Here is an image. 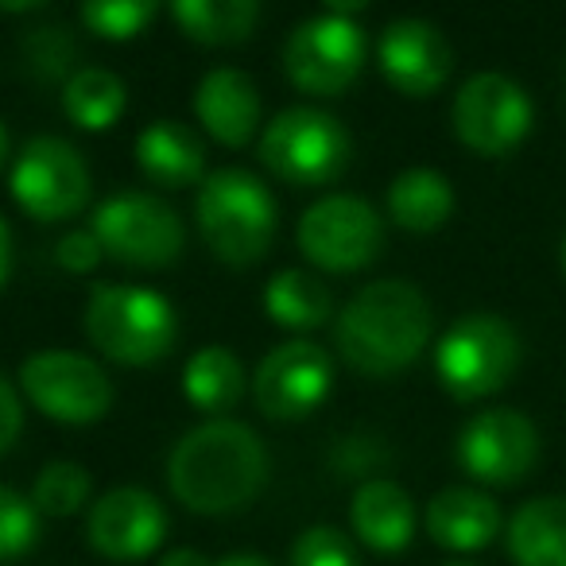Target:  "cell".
I'll use <instances>...</instances> for the list:
<instances>
[{"instance_id":"obj_1","label":"cell","mask_w":566,"mask_h":566,"mask_svg":"<svg viewBox=\"0 0 566 566\" xmlns=\"http://www.w3.org/2000/svg\"><path fill=\"white\" fill-rule=\"evenodd\" d=\"M268 485V447L241 419H206L167 454V489L198 516L241 512Z\"/></svg>"},{"instance_id":"obj_2","label":"cell","mask_w":566,"mask_h":566,"mask_svg":"<svg viewBox=\"0 0 566 566\" xmlns=\"http://www.w3.org/2000/svg\"><path fill=\"white\" fill-rule=\"evenodd\" d=\"M434 334V311L408 280H373L342 303L334 318L338 357L373 380L400 377Z\"/></svg>"},{"instance_id":"obj_3","label":"cell","mask_w":566,"mask_h":566,"mask_svg":"<svg viewBox=\"0 0 566 566\" xmlns=\"http://www.w3.org/2000/svg\"><path fill=\"white\" fill-rule=\"evenodd\" d=\"M202 241L221 264L249 268L268 256L280 229V206L260 175L244 167H218L202 179L195 198Z\"/></svg>"},{"instance_id":"obj_4","label":"cell","mask_w":566,"mask_h":566,"mask_svg":"<svg viewBox=\"0 0 566 566\" xmlns=\"http://www.w3.org/2000/svg\"><path fill=\"white\" fill-rule=\"evenodd\" d=\"M82 331L90 346L113 365L148 369L164 361L179 342V315L171 300L140 283H102L82 311Z\"/></svg>"},{"instance_id":"obj_5","label":"cell","mask_w":566,"mask_h":566,"mask_svg":"<svg viewBox=\"0 0 566 566\" xmlns=\"http://www.w3.org/2000/svg\"><path fill=\"white\" fill-rule=\"evenodd\" d=\"M354 156V136L334 113L292 105L260 133V164L287 187H331Z\"/></svg>"},{"instance_id":"obj_6","label":"cell","mask_w":566,"mask_h":566,"mask_svg":"<svg viewBox=\"0 0 566 566\" xmlns=\"http://www.w3.org/2000/svg\"><path fill=\"white\" fill-rule=\"evenodd\" d=\"M520 369V334L496 315H465L434 342V377L454 400L496 396Z\"/></svg>"},{"instance_id":"obj_7","label":"cell","mask_w":566,"mask_h":566,"mask_svg":"<svg viewBox=\"0 0 566 566\" xmlns=\"http://www.w3.org/2000/svg\"><path fill=\"white\" fill-rule=\"evenodd\" d=\"M9 190L17 206L40 226L78 218L94 195L90 164L71 140L63 136H32L17 151Z\"/></svg>"},{"instance_id":"obj_8","label":"cell","mask_w":566,"mask_h":566,"mask_svg":"<svg viewBox=\"0 0 566 566\" xmlns=\"http://www.w3.org/2000/svg\"><path fill=\"white\" fill-rule=\"evenodd\" d=\"M369 43L354 17L318 12L287 32L283 40V74L300 94L342 97L365 71Z\"/></svg>"},{"instance_id":"obj_9","label":"cell","mask_w":566,"mask_h":566,"mask_svg":"<svg viewBox=\"0 0 566 566\" xmlns=\"http://www.w3.org/2000/svg\"><path fill=\"white\" fill-rule=\"evenodd\" d=\"M295 244L318 272H361L385 249V218L357 195H323L300 213Z\"/></svg>"},{"instance_id":"obj_10","label":"cell","mask_w":566,"mask_h":566,"mask_svg":"<svg viewBox=\"0 0 566 566\" xmlns=\"http://www.w3.org/2000/svg\"><path fill=\"white\" fill-rule=\"evenodd\" d=\"M90 229L105 256L128 268H167L187 249V229L175 206L144 190L105 198L90 218Z\"/></svg>"},{"instance_id":"obj_11","label":"cell","mask_w":566,"mask_h":566,"mask_svg":"<svg viewBox=\"0 0 566 566\" xmlns=\"http://www.w3.org/2000/svg\"><path fill=\"white\" fill-rule=\"evenodd\" d=\"M20 396L55 423L86 427L113 408V380L86 354L40 349L20 365Z\"/></svg>"},{"instance_id":"obj_12","label":"cell","mask_w":566,"mask_h":566,"mask_svg":"<svg viewBox=\"0 0 566 566\" xmlns=\"http://www.w3.org/2000/svg\"><path fill=\"white\" fill-rule=\"evenodd\" d=\"M450 120H454V136L473 156L501 159L527 140L535 105L527 90L512 82L509 74L485 71L462 82V90L454 94Z\"/></svg>"},{"instance_id":"obj_13","label":"cell","mask_w":566,"mask_h":566,"mask_svg":"<svg viewBox=\"0 0 566 566\" xmlns=\"http://www.w3.org/2000/svg\"><path fill=\"white\" fill-rule=\"evenodd\" d=\"M334 388V361L318 342L292 338L268 349L252 373V400L275 423L311 416Z\"/></svg>"},{"instance_id":"obj_14","label":"cell","mask_w":566,"mask_h":566,"mask_svg":"<svg viewBox=\"0 0 566 566\" xmlns=\"http://www.w3.org/2000/svg\"><path fill=\"white\" fill-rule=\"evenodd\" d=\"M539 462V431L512 408L478 411L458 434V465L481 485H516Z\"/></svg>"},{"instance_id":"obj_15","label":"cell","mask_w":566,"mask_h":566,"mask_svg":"<svg viewBox=\"0 0 566 566\" xmlns=\"http://www.w3.org/2000/svg\"><path fill=\"white\" fill-rule=\"evenodd\" d=\"M167 539V512L159 496L140 485H113L94 496L86 516V543L109 563H144Z\"/></svg>"},{"instance_id":"obj_16","label":"cell","mask_w":566,"mask_h":566,"mask_svg":"<svg viewBox=\"0 0 566 566\" xmlns=\"http://www.w3.org/2000/svg\"><path fill=\"white\" fill-rule=\"evenodd\" d=\"M377 66L385 82L403 97H431L447 86L454 71V51L447 35L431 20L403 17L380 32L377 40Z\"/></svg>"},{"instance_id":"obj_17","label":"cell","mask_w":566,"mask_h":566,"mask_svg":"<svg viewBox=\"0 0 566 566\" xmlns=\"http://www.w3.org/2000/svg\"><path fill=\"white\" fill-rule=\"evenodd\" d=\"M195 117L221 148H244L264 117L256 82L237 66H213L195 86Z\"/></svg>"},{"instance_id":"obj_18","label":"cell","mask_w":566,"mask_h":566,"mask_svg":"<svg viewBox=\"0 0 566 566\" xmlns=\"http://www.w3.org/2000/svg\"><path fill=\"white\" fill-rule=\"evenodd\" d=\"M423 527L442 551L473 555V551L489 547V543L501 535L504 520H501V504H496L489 493L465 489V485H450L431 496Z\"/></svg>"},{"instance_id":"obj_19","label":"cell","mask_w":566,"mask_h":566,"mask_svg":"<svg viewBox=\"0 0 566 566\" xmlns=\"http://www.w3.org/2000/svg\"><path fill=\"white\" fill-rule=\"evenodd\" d=\"M349 527L377 555H400L416 539V504L408 489L388 478H369L349 501Z\"/></svg>"},{"instance_id":"obj_20","label":"cell","mask_w":566,"mask_h":566,"mask_svg":"<svg viewBox=\"0 0 566 566\" xmlns=\"http://www.w3.org/2000/svg\"><path fill=\"white\" fill-rule=\"evenodd\" d=\"M133 156L144 179L164 190L202 187L206 179V144L179 120H151L140 128Z\"/></svg>"},{"instance_id":"obj_21","label":"cell","mask_w":566,"mask_h":566,"mask_svg":"<svg viewBox=\"0 0 566 566\" xmlns=\"http://www.w3.org/2000/svg\"><path fill=\"white\" fill-rule=\"evenodd\" d=\"M504 539L516 566H566V496H535L520 504Z\"/></svg>"},{"instance_id":"obj_22","label":"cell","mask_w":566,"mask_h":566,"mask_svg":"<svg viewBox=\"0 0 566 566\" xmlns=\"http://www.w3.org/2000/svg\"><path fill=\"white\" fill-rule=\"evenodd\" d=\"M331 283L307 268H283L264 287V315L283 331H318L334 318Z\"/></svg>"},{"instance_id":"obj_23","label":"cell","mask_w":566,"mask_h":566,"mask_svg":"<svg viewBox=\"0 0 566 566\" xmlns=\"http://www.w3.org/2000/svg\"><path fill=\"white\" fill-rule=\"evenodd\" d=\"M454 213V187L434 167H408L388 182V218L408 233H434Z\"/></svg>"},{"instance_id":"obj_24","label":"cell","mask_w":566,"mask_h":566,"mask_svg":"<svg viewBox=\"0 0 566 566\" xmlns=\"http://www.w3.org/2000/svg\"><path fill=\"white\" fill-rule=\"evenodd\" d=\"M171 20L187 40L202 48H237L256 35L260 4L256 0H175Z\"/></svg>"},{"instance_id":"obj_25","label":"cell","mask_w":566,"mask_h":566,"mask_svg":"<svg viewBox=\"0 0 566 566\" xmlns=\"http://www.w3.org/2000/svg\"><path fill=\"white\" fill-rule=\"evenodd\" d=\"M63 113L71 125L82 133H109L128 105V86L120 74L105 71V66H78L71 78L63 82Z\"/></svg>"},{"instance_id":"obj_26","label":"cell","mask_w":566,"mask_h":566,"mask_svg":"<svg viewBox=\"0 0 566 566\" xmlns=\"http://www.w3.org/2000/svg\"><path fill=\"white\" fill-rule=\"evenodd\" d=\"M182 396L198 411L221 419V411L237 408L244 396L241 357L226 346H202L198 354H190L187 369H182Z\"/></svg>"},{"instance_id":"obj_27","label":"cell","mask_w":566,"mask_h":566,"mask_svg":"<svg viewBox=\"0 0 566 566\" xmlns=\"http://www.w3.org/2000/svg\"><path fill=\"white\" fill-rule=\"evenodd\" d=\"M94 496V478L86 473V465H78L74 458H55L48 462L32 481V504L40 516L66 520L74 512H82Z\"/></svg>"},{"instance_id":"obj_28","label":"cell","mask_w":566,"mask_h":566,"mask_svg":"<svg viewBox=\"0 0 566 566\" xmlns=\"http://www.w3.org/2000/svg\"><path fill=\"white\" fill-rule=\"evenodd\" d=\"M43 535V516L35 512L32 496L0 481V566L20 563L32 555Z\"/></svg>"},{"instance_id":"obj_29","label":"cell","mask_w":566,"mask_h":566,"mask_svg":"<svg viewBox=\"0 0 566 566\" xmlns=\"http://www.w3.org/2000/svg\"><path fill=\"white\" fill-rule=\"evenodd\" d=\"M82 24L109 43H128L156 20V4L151 0H94L82 4Z\"/></svg>"},{"instance_id":"obj_30","label":"cell","mask_w":566,"mask_h":566,"mask_svg":"<svg viewBox=\"0 0 566 566\" xmlns=\"http://www.w3.org/2000/svg\"><path fill=\"white\" fill-rule=\"evenodd\" d=\"M292 566H361L354 539L334 524H315L295 535Z\"/></svg>"},{"instance_id":"obj_31","label":"cell","mask_w":566,"mask_h":566,"mask_svg":"<svg viewBox=\"0 0 566 566\" xmlns=\"http://www.w3.org/2000/svg\"><path fill=\"white\" fill-rule=\"evenodd\" d=\"M78 55L74 48V35L63 24H48V28H32V35L24 40V59L40 78H71V63Z\"/></svg>"},{"instance_id":"obj_32","label":"cell","mask_w":566,"mask_h":566,"mask_svg":"<svg viewBox=\"0 0 566 566\" xmlns=\"http://www.w3.org/2000/svg\"><path fill=\"white\" fill-rule=\"evenodd\" d=\"M385 462H388V447L373 431H349L331 450V470L338 478H361V485L369 481V473L385 470Z\"/></svg>"},{"instance_id":"obj_33","label":"cell","mask_w":566,"mask_h":566,"mask_svg":"<svg viewBox=\"0 0 566 566\" xmlns=\"http://www.w3.org/2000/svg\"><path fill=\"white\" fill-rule=\"evenodd\" d=\"M105 260L102 244H97L94 229H71V233L59 237L55 244V264L71 275H90Z\"/></svg>"},{"instance_id":"obj_34","label":"cell","mask_w":566,"mask_h":566,"mask_svg":"<svg viewBox=\"0 0 566 566\" xmlns=\"http://www.w3.org/2000/svg\"><path fill=\"white\" fill-rule=\"evenodd\" d=\"M20 431H24V396L9 377H0V458L17 447Z\"/></svg>"},{"instance_id":"obj_35","label":"cell","mask_w":566,"mask_h":566,"mask_svg":"<svg viewBox=\"0 0 566 566\" xmlns=\"http://www.w3.org/2000/svg\"><path fill=\"white\" fill-rule=\"evenodd\" d=\"M159 566H213V563L198 547H175L159 558Z\"/></svg>"},{"instance_id":"obj_36","label":"cell","mask_w":566,"mask_h":566,"mask_svg":"<svg viewBox=\"0 0 566 566\" xmlns=\"http://www.w3.org/2000/svg\"><path fill=\"white\" fill-rule=\"evenodd\" d=\"M9 275H12V229L4 221V213H0V292H4Z\"/></svg>"},{"instance_id":"obj_37","label":"cell","mask_w":566,"mask_h":566,"mask_svg":"<svg viewBox=\"0 0 566 566\" xmlns=\"http://www.w3.org/2000/svg\"><path fill=\"white\" fill-rule=\"evenodd\" d=\"M213 566H275L272 558H264L260 551H233V555L218 558Z\"/></svg>"},{"instance_id":"obj_38","label":"cell","mask_w":566,"mask_h":566,"mask_svg":"<svg viewBox=\"0 0 566 566\" xmlns=\"http://www.w3.org/2000/svg\"><path fill=\"white\" fill-rule=\"evenodd\" d=\"M9 151H12V140H9V125L0 120V167H4V159H9Z\"/></svg>"},{"instance_id":"obj_39","label":"cell","mask_w":566,"mask_h":566,"mask_svg":"<svg viewBox=\"0 0 566 566\" xmlns=\"http://www.w3.org/2000/svg\"><path fill=\"white\" fill-rule=\"evenodd\" d=\"M558 260H563V275H566V237H563V252H558Z\"/></svg>"},{"instance_id":"obj_40","label":"cell","mask_w":566,"mask_h":566,"mask_svg":"<svg viewBox=\"0 0 566 566\" xmlns=\"http://www.w3.org/2000/svg\"><path fill=\"white\" fill-rule=\"evenodd\" d=\"M442 566H478V563H462V558H458V563H442Z\"/></svg>"}]
</instances>
